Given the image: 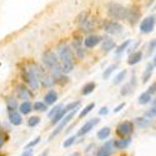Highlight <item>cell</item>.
Listing matches in <instances>:
<instances>
[{"label":"cell","instance_id":"cell-1","mask_svg":"<svg viewBox=\"0 0 156 156\" xmlns=\"http://www.w3.org/2000/svg\"><path fill=\"white\" fill-rule=\"evenodd\" d=\"M73 50L70 46L64 45L59 49V59L61 60V73L62 74H69L74 69V62H73Z\"/></svg>","mask_w":156,"mask_h":156},{"label":"cell","instance_id":"cell-2","mask_svg":"<svg viewBox=\"0 0 156 156\" xmlns=\"http://www.w3.org/2000/svg\"><path fill=\"white\" fill-rule=\"evenodd\" d=\"M43 62L48 69H50L54 73V77L61 75V65H60V61H59L58 56L54 54V51L46 50L43 54Z\"/></svg>","mask_w":156,"mask_h":156},{"label":"cell","instance_id":"cell-3","mask_svg":"<svg viewBox=\"0 0 156 156\" xmlns=\"http://www.w3.org/2000/svg\"><path fill=\"white\" fill-rule=\"evenodd\" d=\"M106 9H108V15H109L111 19H115V20H126V16H127V8L122 6L121 4L110 3Z\"/></svg>","mask_w":156,"mask_h":156},{"label":"cell","instance_id":"cell-4","mask_svg":"<svg viewBox=\"0 0 156 156\" xmlns=\"http://www.w3.org/2000/svg\"><path fill=\"white\" fill-rule=\"evenodd\" d=\"M134 122L133 121H122L118 125V127H116V134H118V136H120V139H125V137H131L133 133H134Z\"/></svg>","mask_w":156,"mask_h":156},{"label":"cell","instance_id":"cell-5","mask_svg":"<svg viewBox=\"0 0 156 156\" xmlns=\"http://www.w3.org/2000/svg\"><path fill=\"white\" fill-rule=\"evenodd\" d=\"M75 114H76V110H74V111H71V112H69L66 116H65V118L58 124V126H56V129L54 130V131L53 133H51V135H50V137H49V140H53L55 136H58L61 131H62V130H64V127L65 126H66L71 120H73V118H74V116H75Z\"/></svg>","mask_w":156,"mask_h":156},{"label":"cell","instance_id":"cell-6","mask_svg":"<svg viewBox=\"0 0 156 156\" xmlns=\"http://www.w3.org/2000/svg\"><path fill=\"white\" fill-rule=\"evenodd\" d=\"M156 24V15H150L147 18H145L140 24V31L142 34H149L154 30Z\"/></svg>","mask_w":156,"mask_h":156},{"label":"cell","instance_id":"cell-7","mask_svg":"<svg viewBox=\"0 0 156 156\" xmlns=\"http://www.w3.org/2000/svg\"><path fill=\"white\" fill-rule=\"evenodd\" d=\"M23 77H24V80L29 84V86H30L33 90H37L39 86H40L39 77H37L31 70H25V71L23 73Z\"/></svg>","mask_w":156,"mask_h":156},{"label":"cell","instance_id":"cell-8","mask_svg":"<svg viewBox=\"0 0 156 156\" xmlns=\"http://www.w3.org/2000/svg\"><path fill=\"white\" fill-rule=\"evenodd\" d=\"M16 95H18V99L23 101H29L33 98V93L30 91V89H28L24 84H19L16 86Z\"/></svg>","mask_w":156,"mask_h":156},{"label":"cell","instance_id":"cell-9","mask_svg":"<svg viewBox=\"0 0 156 156\" xmlns=\"http://www.w3.org/2000/svg\"><path fill=\"white\" fill-rule=\"evenodd\" d=\"M99 122H100V119H98V118H94V119H91V120L86 121V122L81 126V129L79 130V131H77L76 136H84V135H86L87 133L91 131V130L94 129V126H96Z\"/></svg>","mask_w":156,"mask_h":156},{"label":"cell","instance_id":"cell-10","mask_svg":"<svg viewBox=\"0 0 156 156\" xmlns=\"http://www.w3.org/2000/svg\"><path fill=\"white\" fill-rule=\"evenodd\" d=\"M114 140H110V141H106L96 152V156H111L112 152H114Z\"/></svg>","mask_w":156,"mask_h":156},{"label":"cell","instance_id":"cell-11","mask_svg":"<svg viewBox=\"0 0 156 156\" xmlns=\"http://www.w3.org/2000/svg\"><path fill=\"white\" fill-rule=\"evenodd\" d=\"M140 16H141V11H140V9H139L137 6H133V8L127 9V16H126V20H127L130 24H131V25L136 24V23L139 21Z\"/></svg>","mask_w":156,"mask_h":156},{"label":"cell","instance_id":"cell-12","mask_svg":"<svg viewBox=\"0 0 156 156\" xmlns=\"http://www.w3.org/2000/svg\"><path fill=\"white\" fill-rule=\"evenodd\" d=\"M104 29H105L106 33L109 34H120L122 31V27L121 24H119L118 21H108L105 23V25H104Z\"/></svg>","mask_w":156,"mask_h":156},{"label":"cell","instance_id":"cell-13","mask_svg":"<svg viewBox=\"0 0 156 156\" xmlns=\"http://www.w3.org/2000/svg\"><path fill=\"white\" fill-rule=\"evenodd\" d=\"M101 40H102V37L99 36V35H89L87 37H85V40L83 41V44H84L85 48L91 49V48H95L98 44H100Z\"/></svg>","mask_w":156,"mask_h":156},{"label":"cell","instance_id":"cell-14","mask_svg":"<svg viewBox=\"0 0 156 156\" xmlns=\"http://www.w3.org/2000/svg\"><path fill=\"white\" fill-rule=\"evenodd\" d=\"M8 118H9V121L11 125L14 126H19L23 124V118H21V114L18 111V110H14V111H8Z\"/></svg>","mask_w":156,"mask_h":156},{"label":"cell","instance_id":"cell-15","mask_svg":"<svg viewBox=\"0 0 156 156\" xmlns=\"http://www.w3.org/2000/svg\"><path fill=\"white\" fill-rule=\"evenodd\" d=\"M73 48H74V50L76 51V55L79 56L80 59H83V58L85 56V49L83 48V40H81L80 37H76L75 40H74Z\"/></svg>","mask_w":156,"mask_h":156},{"label":"cell","instance_id":"cell-16","mask_svg":"<svg viewBox=\"0 0 156 156\" xmlns=\"http://www.w3.org/2000/svg\"><path fill=\"white\" fill-rule=\"evenodd\" d=\"M131 144V137H125V139H118V140H114V146L115 149L118 150H124L127 149Z\"/></svg>","mask_w":156,"mask_h":156},{"label":"cell","instance_id":"cell-17","mask_svg":"<svg viewBox=\"0 0 156 156\" xmlns=\"http://www.w3.org/2000/svg\"><path fill=\"white\" fill-rule=\"evenodd\" d=\"M77 27H79V29L81 31H90V30H93L94 27H95V20L93 18H87L85 21L77 24Z\"/></svg>","mask_w":156,"mask_h":156},{"label":"cell","instance_id":"cell-18","mask_svg":"<svg viewBox=\"0 0 156 156\" xmlns=\"http://www.w3.org/2000/svg\"><path fill=\"white\" fill-rule=\"evenodd\" d=\"M58 100V93L55 90H49V91L44 95V102L46 105H54V102Z\"/></svg>","mask_w":156,"mask_h":156},{"label":"cell","instance_id":"cell-19","mask_svg":"<svg viewBox=\"0 0 156 156\" xmlns=\"http://www.w3.org/2000/svg\"><path fill=\"white\" fill-rule=\"evenodd\" d=\"M18 109L21 115H29L33 111V104L30 101H23Z\"/></svg>","mask_w":156,"mask_h":156},{"label":"cell","instance_id":"cell-20","mask_svg":"<svg viewBox=\"0 0 156 156\" xmlns=\"http://www.w3.org/2000/svg\"><path fill=\"white\" fill-rule=\"evenodd\" d=\"M6 109L8 111H14V110H18L19 108V104H18V99L14 98V96H9L6 98Z\"/></svg>","mask_w":156,"mask_h":156},{"label":"cell","instance_id":"cell-21","mask_svg":"<svg viewBox=\"0 0 156 156\" xmlns=\"http://www.w3.org/2000/svg\"><path fill=\"white\" fill-rule=\"evenodd\" d=\"M133 122H134V125H136L140 129H146L147 126L151 125V120L144 118V116H141V118H135V120Z\"/></svg>","mask_w":156,"mask_h":156},{"label":"cell","instance_id":"cell-22","mask_svg":"<svg viewBox=\"0 0 156 156\" xmlns=\"http://www.w3.org/2000/svg\"><path fill=\"white\" fill-rule=\"evenodd\" d=\"M142 59V51H134V53L129 56L127 59V64L129 65H136L137 62H140Z\"/></svg>","mask_w":156,"mask_h":156},{"label":"cell","instance_id":"cell-23","mask_svg":"<svg viewBox=\"0 0 156 156\" xmlns=\"http://www.w3.org/2000/svg\"><path fill=\"white\" fill-rule=\"evenodd\" d=\"M68 115V111H66V109H65V106H64V109H61L55 116H54V118L53 119H51L50 120V122H51V125H58L64 118H65V116H66Z\"/></svg>","mask_w":156,"mask_h":156},{"label":"cell","instance_id":"cell-24","mask_svg":"<svg viewBox=\"0 0 156 156\" xmlns=\"http://www.w3.org/2000/svg\"><path fill=\"white\" fill-rule=\"evenodd\" d=\"M154 69H155V66H154V64H152V62L147 64L146 70L144 71V74H142V77H141V81L144 83V84L149 81V79H150V77H151V75H152V71H154Z\"/></svg>","mask_w":156,"mask_h":156},{"label":"cell","instance_id":"cell-25","mask_svg":"<svg viewBox=\"0 0 156 156\" xmlns=\"http://www.w3.org/2000/svg\"><path fill=\"white\" fill-rule=\"evenodd\" d=\"M110 134H111V129H110L109 126H105V127L100 129L99 131H98L96 137H98L99 140H106V139L110 136Z\"/></svg>","mask_w":156,"mask_h":156},{"label":"cell","instance_id":"cell-26","mask_svg":"<svg viewBox=\"0 0 156 156\" xmlns=\"http://www.w3.org/2000/svg\"><path fill=\"white\" fill-rule=\"evenodd\" d=\"M95 87H96V84H95L94 81H90V83H87V84H85V85L83 86L81 94H83L84 96H86V95H90L91 93H94Z\"/></svg>","mask_w":156,"mask_h":156},{"label":"cell","instance_id":"cell-27","mask_svg":"<svg viewBox=\"0 0 156 156\" xmlns=\"http://www.w3.org/2000/svg\"><path fill=\"white\" fill-rule=\"evenodd\" d=\"M101 48H102L104 51H110V50L115 49V43H114V40H111V39H109V37H104Z\"/></svg>","mask_w":156,"mask_h":156},{"label":"cell","instance_id":"cell-28","mask_svg":"<svg viewBox=\"0 0 156 156\" xmlns=\"http://www.w3.org/2000/svg\"><path fill=\"white\" fill-rule=\"evenodd\" d=\"M33 110L39 111V112H44L48 110V105L44 101H35L34 105H33Z\"/></svg>","mask_w":156,"mask_h":156},{"label":"cell","instance_id":"cell-29","mask_svg":"<svg viewBox=\"0 0 156 156\" xmlns=\"http://www.w3.org/2000/svg\"><path fill=\"white\" fill-rule=\"evenodd\" d=\"M39 81H41V84L45 86V87H50L51 85H53L54 84V80L53 79H51V77L50 76H48V75H41L40 77H39Z\"/></svg>","mask_w":156,"mask_h":156},{"label":"cell","instance_id":"cell-30","mask_svg":"<svg viewBox=\"0 0 156 156\" xmlns=\"http://www.w3.org/2000/svg\"><path fill=\"white\" fill-rule=\"evenodd\" d=\"M95 108V102H90L89 104V105H86L81 111H80V114H79V119H83V118H85V116L90 112V111H91L93 109Z\"/></svg>","mask_w":156,"mask_h":156},{"label":"cell","instance_id":"cell-31","mask_svg":"<svg viewBox=\"0 0 156 156\" xmlns=\"http://www.w3.org/2000/svg\"><path fill=\"white\" fill-rule=\"evenodd\" d=\"M151 95H149L147 93H142L140 96H139V104L140 105H146V104H149V102H151Z\"/></svg>","mask_w":156,"mask_h":156},{"label":"cell","instance_id":"cell-32","mask_svg":"<svg viewBox=\"0 0 156 156\" xmlns=\"http://www.w3.org/2000/svg\"><path fill=\"white\" fill-rule=\"evenodd\" d=\"M144 118H146V119H149V120L155 119V118H156V106H152L151 109L146 110V111L144 112Z\"/></svg>","mask_w":156,"mask_h":156},{"label":"cell","instance_id":"cell-33","mask_svg":"<svg viewBox=\"0 0 156 156\" xmlns=\"http://www.w3.org/2000/svg\"><path fill=\"white\" fill-rule=\"evenodd\" d=\"M40 124V118L39 116H30L28 119V126L29 127H35Z\"/></svg>","mask_w":156,"mask_h":156},{"label":"cell","instance_id":"cell-34","mask_svg":"<svg viewBox=\"0 0 156 156\" xmlns=\"http://www.w3.org/2000/svg\"><path fill=\"white\" fill-rule=\"evenodd\" d=\"M125 76H126V70H122L121 73H119L118 75L115 76V79H114V85H118V84H120V83H122L124 81V79H125Z\"/></svg>","mask_w":156,"mask_h":156},{"label":"cell","instance_id":"cell-35","mask_svg":"<svg viewBox=\"0 0 156 156\" xmlns=\"http://www.w3.org/2000/svg\"><path fill=\"white\" fill-rule=\"evenodd\" d=\"M76 135H73V136H70V137H68L66 140L64 141V144H62V146L65 147V149H68V147H70V146H73L75 142H76Z\"/></svg>","mask_w":156,"mask_h":156},{"label":"cell","instance_id":"cell-36","mask_svg":"<svg viewBox=\"0 0 156 156\" xmlns=\"http://www.w3.org/2000/svg\"><path fill=\"white\" fill-rule=\"evenodd\" d=\"M40 136H37V137H35V140H31L29 144H27L25 145V147H24V150H33V147H35L39 142H40Z\"/></svg>","mask_w":156,"mask_h":156},{"label":"cell","instance_id":"cell-37","mask_svg":"<svg viewBox=\"0 0 156 156\" xmlns=\"http://www.w3.org/2000/svg\"><path fill=\"white\" fill-rule=\"evenodd\" d=\"M130 43H131V40H126L125 43H122L121 45H119L118 49L115 50V53H116V54H121V53H124V51L127 49V46L130 45Z\"/></svg>","mask_w":156,"mask_h":156},{"label":"cell","instance_id":"cell-38","mask_svg":"<svg viewBox=\"0 0 156 156\" xmlns=\"http://www.w3.org/2000/svg\"><path fill=\"white\" fill-rule=\"evenodd\" d=\"M116 69V64H112V65H110V66L105 70V71H104V74H102V77H104V79H109V77H110V75L112 74V71Z\"/></svg>","mask_w":156,"mask_h":156},{"label":"cell","instance_id":"cell-39","mask_svg":"<svg viewBox=\"0 0 156 156\" xmlns=\"http://www.w3.org/2000/svg\"><path fill=\"white\" fill-rule=\"evenodd\" d=\"M61 109H62V105H55V106H54L53 109H51V110L49 111L48 116H49L50 119H53L54 116H55V115H56V114H58V112H59V111H60Z\"/></svg>","mask_w":156,"mask_h":156},{"label":"cell","instance_id":"cell-40","mask_svg":"<svg viewBox=\"0 0 156 156\" xmlns=\"http://www.w3.org/2000/svg\"><path fill=\"white\" fill-rule=\"evenodd\" d=\"M133 89H134V87H133L131 85H130V84H126V85H124V86H122L120 94H121L122 96H126V95H129L130 93L133 91Z\"/></svg>","mask_w":156,"mask_h":156},{"label":"cell","instance_id":"cell-41","mask_svg":"<svg viewBox=\"0 0 156 156\" xmlns=\"http://www.w3.org/2000/svg\"><path fill=\"white\" fill-rule=\"evenodd\" d=\"M87 18H89V12H87V11H83V12H80V15L76 18V23L80 24V23L85 21Z\"/></svg>","mask_w":156,"mask_h":156},{"label":"cell","instance_id":"cell-42","mask_svg":"<svg viewBox=\"0 0 156 156\" xmlns=\"http://www.w3.org/2000/svg\"><path fill=\"white\" fill-rule=\"evenodd\" d=\"M6 140H8V136H6L4 133L0 131V149L4 146V144H5V141H6Z\"/></svg>","mask_w":156,"mask_h":156},{"label":"cell","instance_id":"cell-43","mask_svg":"<svg viewBox=\"0 0 156 156\" xmlns=\"http://www.w3.org/2000/svg\"><path fill=\"white\" fill-rule=\"evenodd\" d=\"M146 93H147L149 95H151V96H152V94H156V83H154V84L150 85V87L147 89Z\"/></svg>","mask_w":156,"mask_h":156},{"label":"cell","instance_id":"cell-44","mask_svg":"<svg viewBox=\"0 0 156 156\" xmlns=\"http://www.w3.org/2000/svg\"><path fill=\"white\" fill-rule=\"evenodd\" d=\"M156 49V39L155 40H152V41H150V44H149V53H152V50H155Z\"/></svg>","mask_w":156,"mask_h":156},{"label":"cell","instance_id":"cell-45","mask_svg":"<svg viewBox=\"0 0 156 156\" xmlns=\"http://www.w3.org/2000/svg\"><path fill=\"white\" fill-rule=\"evenodd\" d=\"M99 114H100V115H104V116L108 115V114H109V108H106V106L101 108V109L99 110Z\"/></svg>","mask_w":156,"mask_h":156},{"label":"cell","instance_id":"cell-46","mask_svg":"<svg viewBox=\"0 0 156 156\" xmlns=\"http://www.w3.org/2000/svg\"><path fill=\"white\" fill-rule=\"evenodd\" d=\"M125 105H126L125 102H121V104H119V105H118V106H116V108L114 109V112H119V111H121V110H122V108H125Z\"/></svg>","mask_w":156,"mask_h":156},{"label":"cell","instance_id":"cell-47","mask_svg":"<svg viewBox=\"0 0 156 156\" xmlns=\"http://www.w3.org/2000/svg\"><path fill=\"white\" fill-rule=\"evenodd\" d=\"M20 156H34V154H33V150H24V152Z\"/></svg>","mask_w":156,"mask_h":156},{"label":"cell","instance_id":"cell-48","mask_svg":"<svg viewBox=\"0 0 156 156\" xmlns=\"http://www.w3.org/2000/svg\"><path fill=\"white\" fill-rule=\"evenodd\" d=\"M46 155H48V150H46V151H44V152H41L39 156H46Z\"/></svg>","mask_w":156,"mask_h":156},{"label":"cell","instance_id":"cell-49","mask_svg":"<svg viewBox=\"0 0 156 156\" xmlns=\"http://www.w3.org/2000/svg\"><path fill=\"white\" fill-rule=\"evenodd\" d=\"M71 156H81V155H80V152H77V151H76V152H74Z\"/></svg>","mask_w":156,"mask_h":156},{"label":"cell","instance_id":"cell-50","mask_svg":"<svg viewBox=\"0 0 156 156\" xmlns=\"http://www.w3.org/2000/svg\"><path fill=\"white\" fill-rule=\"evenodd\" d=\"M152 64H154V66H156V56L154 58V62H152Z\"/></svg>","mask_w":156,"mask_h":156}]
</instances>
